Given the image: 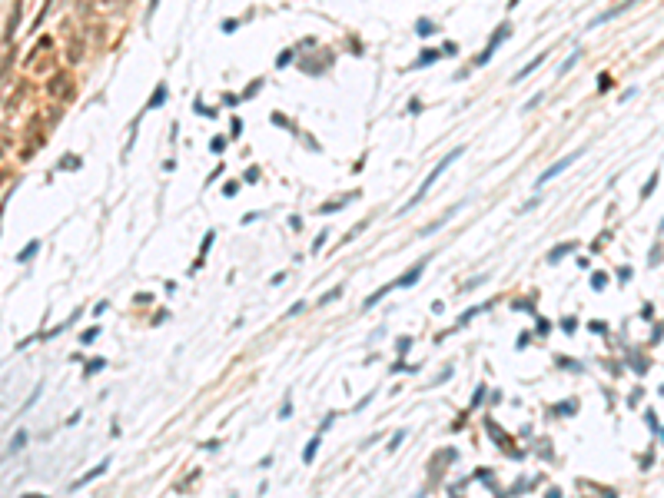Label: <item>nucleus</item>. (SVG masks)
I'll return each mask as SVG.
<instances>
[{"mask_svg":"<svg viewBox=\"0 0 664 498\" xmlns=\"http://www.w3.org/2000/svg\"><path fill=\"white\" fill-rule=\"evenodd\" d=\"M462 153H465V146H455V150H452V153H448V156H445V160H442V163H439V166H435V170H432V173H428V176H425V183H422V189H419V193H415V196H412V200H408V203H405V206H402V209H399V213H408V209H412V206H415V203H422V200H425V193H428V189H432V183H435V180H439V176H442V173H445V170H448V166H452V163H455V160H458V156H462Z\"/></svg>","mask_w":664,"mask_h":498,"instance_id":"obj_1","label":"nucleus"},{"mask_svg":"<svg viewBox=\"0 0 664 498\" xmlns=\"http://www.w3.org/2000/svg\"><path fill=\"white\" fill-rule=\"evenodd\" d=\"M508 33H512V27H508V24H501L498 30H495V37L489 40V47H485V50H482V53H478V57H475V63H478V67H485V63L492 60V53H495L498 47H501V40H508Z\"/></svg>","mask_w":664,"mask_h":498,"instance_id":"obj_2","label":"nucleus"},{"mask_svg":"<svg viewBox=\"0 0 664 498\" xmlns=\"http://www.w3.org/2000/svg\"><path fill=\"white\" fill-rule=\"evenodd\" d=\"M581 153H584V150H575V153H571V156H561V160H558V163H552V166H548V170H545V173H541V176H538V183H535V186H545L548 180H555L558 173H561V170H568V166L575 163V160L581 156Z\"/></svg>","mask_w":664,"mask_h":498,"instance_id":"obj_3","label":"nucleus"},{"mask_svg":"<svg viewBox=\"0 0 664 498\" xmlns=\"http://www.w3.org/2000/svg\"><path fill=\"white\" fill-rule=\"evenodd\" d=\"M107 468H110V459H103V462H100V465H96V468H93V472H87V475H80V479H76V482H73V488H83V485H87V482H93V479H100V475H103V472H107Z\"/></svg>","mask_w":664,"mask_h":498,"instance_id":"obj_4","label":"nucleus"},{"mask_svg":"<svg viewBox=\"0 0 664 498\" xmlns=\"http://www.w3.org/2000/svg\"><path fill=\"white\" fill-rule=\"evenodd\" d=\"M545 57H548V50H545V53H538V57H532V63H528V67H525V70H518V73H515V76H512V80H515V83H518V80H525V76H532V73H535V70H538V67H541V63H545Z\"/></svg>","mask_w":664,"mask_h":498,"instance_id":"obj_5","label":"nucleus"},{"mask_svg":"<svg viewBox=\"0 0 664 498\" xmlns=\"http://www.w3.org/2000/svg\"><path fill=\"white\" fill-rule=\"evenodd\" d=\"M422 269H425V263H419V266H415V269H408V272H405V276H402V279H395V286H402V289H408V286H415V283H419V276H422Z\"/></svg>","mask_w":664,"mask_h":498,"instance_id":"obj_6","label":"nucleus"},{"mask_svg":"<svg viewBox=\"0 0 664 498\" xmlns=\"http://www.w3.org/2000/svg\"><path fill=\"white\" fill-rule=\"evenodd\" d=\"M392 289H395V283H388V286H382V289H376V292H372V296H369V299H365V303H362V306H365V309H372V306H376L379 299H385V296H388V292H392Z\"/></svg>","mask_w":664,"mask_h":498,"instance_id":"obj_7","label":"nucleus"},{"mask_svg":"<svg viewBox=\"0 0 664 498\" xmlns=\"http://www.w3.org/2000/svg\"><path fill=\"white\" fill-rule=\"evenodd\" d=\"M163 100H166V83H160V87H157V93H153V100L146 103V110H157V107H163Z\"/></svg>","mask_w":664,"mask_h":498,"instance_id":"obj_8","label":"nucleus"},{"mask_svg":"<svg viewBox=\"0 0 664 498\" xmlns=\"http://www.w3.org/2000/svg\"><path fill=\"white\" fill-rule=\"evenodd\" d=\"M571 249H575V243H561V246H555L552 252H548V263H558V259H561L564 252H571Z\"/></svg>","mask_w":664,"mask_h":498,"instance_id":"obj_9","label":"nucleus"},{"mask_svg":"<svg viewBox=\"0 0 664 498\" xmlns=\"http://www.w3.org/2000/svg\"><path fill=\"white\" fill-rule=\"evenodd\" d=\"M37 249H40V240H30L24 249H20V256H17V259H20V263H27V259H33V252H37Z\"/></svg>","mask_w":664,"mask_h":498,"instance_id":"obj_10","label":"nucleus"},{"mask_svg":"<svg viewBox=\"0 0 664 498\" xmlns=\"http://www.w3.org/2000/svg\"><path fill=\"white\" fill-rule=\"evenodd\" d=\"M432 60H439V50H425V53L419 57V63H415V70H419V67H428Z\"/></svg>","mask_w":664,"mask_h":498,"instance_id":"obj_11","label":"nucleus"},{"mask_svg":"<svg viewBox=\"0 0 664 498\" xmlns=\"http://www.w3.org/2000/svg\"><path fill=\"white\" fill-rule=\"evenodd\" d=\"M316 452H319V439H313V442H309V448L302 452V462H313V459H316Z\"/></svg>","mask_w":664,"mask_h":498,"instance_id":"obj_12","label":"nucleus"},{"mask_svg":"<svg viewBox=\"0 0 664 498\" xmlns=\"http://www.w3.org/2000/svg\"><path fill=\"white\" fill-rule=\"evenodd\" d=\"M654 186H658V173H654V176H651V180H648V183H645V186H641V200H648V196H651V193H654Z\"/></svg>","mask_w":664,"mask_h":498,"instance_id":"obj_13","label":"nucleus"},{"mask_svg":"<svg viewBox=\"0 0 664 498\" xmlns=\"http://www.w3.org/2000/svg\"><path fill=\"white\" fill-rule=\"evenodd\" d=\"M24 445H27V432H17V435H13V445H10V452H20Z\"/></svg>","mask_w":664,"mask_h":498,"instance_id":"obj_14","label":"nucleus"},{"mask_svg":"<svg viewBox=\"0 0 664 498\" xmlns=\"http://www.w3.org/2000/svg\"><path fill=\"white\" fill-rule=\"evenodd\" d=\"M415 30H419L422 37H428V33L435 30V24H432V20H419V27H415Z\"/></svg>","mask_w":664,"mask_h":498,"instance_id":"obj_15","label":"nucleus"},{"mask_svg":"<svg viewBox=\"0 0 664 498\" xmlns=\"http://www.w3.org/2000/svg\"><path fill=\"white\" fill-rule=\"evenodd\" d=\"M591 286H595V289H604V286H608V276H604V272H595V276H591Z\"/></svg>","mask_w":664,"mask_h":498,"instance_id":"obj_16","label":"nucleus"},{"mask_svg":"<svg viewBox=\"0 0 664 498\" xmlns=\"http://www.w3.org/2000/svg\"><path fill=\"white\" fill-rule=\"evenodd\" d=\"M339 296H342V286H336L332 292H326V296L319 299V306H326V303H332V299H339Z\"/></svg>","mask_w":664,"mask_h":498,"instance_id":"obj_17","label":"nucleus"},{"mask_svg":"<svg viewBox=\"0 0 664 498\" xmlns=\"http://www.w3.org/2000/svg\"><path fill=\"white\" fill-rule=\"evenodd\" d=\"M96 335H100V329H96V326H93V329H87V332H83V335H80V342H93V339H96Z\"/></svg>","mask_w":664,"mask_h":498,"instance_id":"obj_18","label":"nucleus"},{"mask_svg":"<svg viewBox=\"0 0 664 498\" xmlns=\"http://www.w3.org/2000/svg\"><path fill=\"white\" fill-rule=\"evenodd\" d=\"M100 369H103V359H93V362H90V366H87V375H93V372H100Z\"/></svg>","mask_w":664,"mask_h":498,"instance_id":"obj_19","label":"nucleus"},{"mask_svg":"<svg viewBox=\"0 0 664 498\" xmlns=\"http://www.w3.org/2000/svg\"><path fill=\"white\" fill-rule=\"evenodd\" d=\"M209 146H213V153H223V146H226V140H223V136H213V143H209Z\"/></svg>","mask_w":664,"mask_h":498,"instance_id":"obj_20","label":"nucleus"},{"mask_svg":"<svg viewBox=\"0 0 664 498\" xmlns=\"http://www.w3.org/2000/svg\"><path fill=\"white\" fill-rule=\"evenodd\" d=\"M578 57H581V53H571V60H564V67H561V73H568V70H571V67H575V63H578Z\"/></svg>","mask_w":664,"mask_h":498,"instance_id":"obj_21","label":"nucleus"},{"mask_svg":"<svg viewBox=\"0 0 664 498\" xmlns=\"http://www.w3.org/2000/svg\"><path fill=\"white\" fill-rule=\"evenodd\" d=\"M256 180H259V170H256V166H252V170H246V183H256Z\"/></svg>","mask_w":664,"mask_h":498,"instance_id":"obj_22","label":"nucleus"},{"mask_svg":"<svg viewBox=\"0 0 664 498\" xmlns=\"http://www.w3.org/2000/svg\"><path fill=\"white\" fill-rule=\"evenodd\" d=\"M561 326H564V332H575L578 322H575V319H561Z\"/></svg>","mask_w":664,"mask_h":498,"instance_id":"obj_23","label":"nucleus"},{"mask_svg":"<svg viewBox=\"0 0 664 498\" xmlns=\"http://www.w3.org/2000/svg\"><path fill=\"white\" fill-rule=\"evenodd\" d=\"M402 439H405V432H395L392 442H388V448H399V442H402Z\"/></svg>","mask_w":664,"mask_h":498,"instance_id":"obj_24","label":"nucleus"},{"mask_svg":"<svg viewBox=\"0 0 664 498\" xmlns=\"http://www.w3.org/2000/svg\"><path fill=\"white\" fill-rule=\"evenodd\" d=\"M538 332H541V335H548V332H552V322L541 319V322H538Z\"/></svg>","mask_w":664,"mask_h":498,"instance_id":"obj_25","label":"nucleus"},{"mask_svg":"<svg viewBox=\"0 0 664 498\" xmlns=\"http://www.w3.org/2000/svg\"><path fill=\"white\" fill-rule=\"evenodd\" d=\"M648 425H651L654 432H661V429H658V415H654V412H648Z\"/></svg>","mask_w":664,"mask_h":498,"instance_id":"obj_26","label":"nucleus"},{"mask_svg":"<svg viewBox=\"0 0 664 498\" xmlns=\"http://www.w3.org/2000/svg\"><path fill=\"white\" fill-rule=\"evenodd\" d=\"M289 60H292V50H286V53H282V57H279L276 63H279V67H286V63H289Z\"/></svg>","mask_w":664,"mask_h":498,"instance_id":"obj_27","label":"nucleus"},{"mask_svg":"<svg viewBox=\"0 0 664 498\" xmlns=\"http://www.w3.org/2000/svg\"><path fill=\"white\" fill-rule=\"evenodd\" d=\"M157 4H160V0H150V13H153V10H157Z\"/></svg>","mask_w":664,"mask_h":498,"instance_id":"obj_28","label":"nucleus"}]
</instances>
